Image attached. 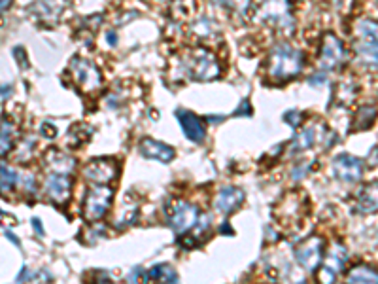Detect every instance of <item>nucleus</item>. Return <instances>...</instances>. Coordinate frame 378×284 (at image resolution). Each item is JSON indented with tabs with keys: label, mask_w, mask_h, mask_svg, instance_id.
<instances>
[{
	"label": "nucleus",
	"mask_w": 378,
	"mask_h": 284,
	"mask_svg": "<svg viewBox=\"0 0 378 284\" xmlns=\"http://www.w3.org/2000/svg\"><path fill=\"white\" fill-rule=\"evenodd\" d=\"M267 76L274 82H288L291 78L301 74L304 67V55L293 46L276 44L267 57Z\"/></svg>",
	"instance_id": "nucleus-1"
},
{
	"label": "nucleus",
	"mask_w": 378,
	"mask_h": 284,
	"mask_svg": "<svg viewBox=\"0 0 378 284\" xmlns=\"http://www.w3.org/2000/svg\"><path fill=\"white\" fill-rule=\"evenodd\" d=\"M182 70L189 80L210 82L220 76V63L214 53L208 50H195L182 61Z\"/></svg>",
	"instance_id": "nucleus-2"
},
{
	"label": "nucleus",
	"mask_w": 378,
	"mask_h": 284,
	"mask_svg": "<svg viewBox=\"0 0 378 284\" xmlns=\"http://www.w3.org/2000/svg\"><path fill=\"white\" fill-rule=\"evenodd\" d=\"M113 201V188L108 184H94L93 188L85 191L82 201V215L88 222L102 220L106 212L110 210Z\"/></svg>",
	"instance_id": "nucleus-3"
},
{
	"label": "nucleus",
	"mask_w": 378,
	"mask_h": 284,
	"mask_svg": "<svg viewBox=\"0 0 378 284\" xmlns=\"http://www.w3.org/2000/svg\"><path fill=\"white\" fill-rule=\"evenodd\" d=\"M356 51L371 69L377 67V23L372 19L359 21L356 29Z\"/></svg>",
	"instance_id": "nucleus-4"
},
{
	"label": "nucleus",
	"mask_w": 378,
	"mask_h": 284,
	"mask_svg": "<svg viewBox=\"0 0 378 284\" xmlns=\"http://www.w3.org/2000/svg\"><path fill=\"white\" fill-rule=\"evenodd\" d=\"M70 74L74 78V82L80 86V88L85 91V93H91V91H97V89L102 86V74L99 67L83 57H74L70 61Z\"/></svg>",
	"instance_id": "nucleus-5"
},
{
	"label": "nucleus",
	"mask_w": 378,
	"mask_h": 284,
	"mask_svg": "<svg viewBox=\"0 0 378 284\" xmlns=\"http://www.w3.org/2000/svg\"><path fill=\"white\" fill-rule=\"evenodd\" d=\"M323 254H326V241L318 235H312L310 239H307L295 248V259L307 271H316L320 267Z\"/></svg>",
	"instance_id": "nucleus-6"
},
{
	"label": "nucleus",
	"mask_w": 378,
	"mask_h": 284,
	"mask_svg": "<svg viewBox=\"0 0 378 284\" xmlns=\"http://www.w3.org/2000/svg\"><path fill=\"white\" fill-rule=\"evenodd\" d=\"M199 222V208L191 203L180 201L170 208L169 212V226L176 235H186L189 229H193Z\"/></svg>",
	"instance_id": "nucleus-7"
},
{
	"label": "nucleus",
	"mask_w": 378,
	"mask_h": 284,
	"mask_svg": "<svg viewBox=\"0 0 378 284\" xmlns=\"http://www.w3.org/2000/svg\"><path fill=\"white\" fill-rule=\"evenodd\" d=\"M120 173V163L112 158L91 159L83 167V178L94 184H110Z\"/></svg>",
	"instance_id": "nucleus-8"
},
{
	"label": "nucleus",
	"mask_w": 378,
	"mask_h": 284,
	"mask_svg": "<svg viewBox=\"0 0 378 284\" xmlns=\"http://www.w3.org/2000/svg\"><path fill=\"white\" fill-rule=\"evenodd\" d=\"M346 61V50L335 34H326L320 51V67L323 70L339 69Z\"/></svg>",
	"instance_id": "nucleus-9"
},
{
	"label": "nucleus",
	"mask_w": 378,
	"mask_h": 284,
	"mask_svg": "<svg viewBox=\"0 0 378 284\" xmlns=\"http://www.w3.org/2000/svg\"><path fill=\"white\" fill-rule=\"evenodd\" d=\"M44 194L51 203L66 205L70 201V196H72V180H70V177H64V175L48 173V177L44 180Z\"/></svg>",
	"instance_id": "nucleus-10"
},
{
	"label": "nucleus",
	"mask_w": 378,
	"mask_h": 284,
	"mask_svg": "<svg viewBox=\"0 0 378 284\" xmlns=\"http://www.w3.org/2000/svg\"><path fill=\"white\" fill-rule=\"evenodd\" d=\"M259 18L263 19L265 23H269V25L290 27V2L288 0H267L263 6H261V10H259Z\"/></svg>",
	"instance_id": "nucleus-11"
},
{
	"label": "nucleus",
	"mask_w": 378,
	"mask_h": 284,
	"mask_svg": "<svg viewBox=\"0 0 378 284\" xmlns=\"http://www.w3.org/2000/svg\"><path fill=\"white\" fill-rule=\"evenodd\" d=\"M333 170L337 178L344 180V182H358L361 175H363V163L354 156L340 154V156L335 158Z\"/></svg>",
	"instance_id": "nucleus-12"
},
{
	"label": "nucleus",
	"mask_w": 378,
	"mask_h": 284,
	"mask_svg": "<svg viewBox=\"0 0 378 284\" xmlns=\"http://www.w3.org/2000/svg\"><path fill=\"white\" fill-rule=\"evenodd\" d=\"M176 120L180 121L183 135H186L191 142L201 144L204 137H206V127H204L201 118L195 116L193 112H189V110H176Z\"/></svg>",
	"instance_id": "nucleus-13"
},
{
	"label": "nucleus",
	"mask_w": 378,
	"mask_h": 284,
	"mask_svg": "<svg viewBox=\"0 0 378 284\" xmlns=\"http://www.w3.org/2000/svg\"><path fill=\"white\" fill-rule=\"evenodd\" d=\"M44 163L48 173L51 175H64L70 177L76 170V159L70 154H64L63 150H50L44 156Z\"/></svg>",
	"instance_id": "nucleus-14"
},
{
	"label": "nucleus",
	"mask_w": 378,
	"mask_h": 284,
	"mask_svg": "<svg viewBox=\"0 0 378 284\" xmlns=\"http://www.w3.org/2000/svg\"><path fill=\"white\" fill-rule=\"evenodd\" d=\"M242 203H244V191L240 188H234V186H229L216 196L214 208L220 215H231L242 207Z\"/></svg>",
	"instance_id": "nucleus-15"
},
{
	"label": "nucleus",
	"mask_w": 378,
	"mask_h": 284,
	"mask_svg": "<svg viewBox=\"0 0 378 284\" xmlns=\"http://www.w3.org/2000/svg\"><path fill=\"white\" fill-rule=\"evenodd\" d=\"M140 154L146 159H155V161H161V163H169V161L176 158V151H174L172 146L153 139L140 140Z\"/></svg>",
	"instance_id": "nucleus-16"
},
{
	"label": "nucleus",
	"mask_w": 378,
	"mask_h": 284,
	"mask_svg": "<svg viewBox=\"0 0 378 284\" xmlns=\"http://www.w3.org/2000/svg\"><path fill=\"white\" fill-rule=\"evenodd\" d=\"M142 280L146 284H178V273L172 265L159 264L150 271L142 273Z\"/></svg>",
	"instance_id": "nucleus-17"
},
{
	"label": "nucleus",
	"mask_w": 378,
	"mask_h": 284,
	"mask_svg": "<svg viewBox=\"0 0 378 284\" xmlns=\"http://www.w3.org/2000/svg\"><path fill=\"white\" fill-rule=\"evenodd\" d=\"M346 284H378L377 269L369 264L356 265L348 271Z\"/></svg>",
	"instance_id": "nucleus-18"
},
{
	"label": "nucleus",
	"mask_w": 378,
	"mask_h": 284,
	"mask_svg": "<svg viewBox=\"0 0 378 284\" xmlns=\"http://www.w3.org/2000/svg\"><path fill=\"white\" fill-rule=\"evenodd\" d=\"M15 146V127L12 121H0V159L6 158Z\"/></svg>",
	"instance_id": "nucleus-19"
},
{
	"label": "nucleus",
	"mask_w": 378,
	"mask_h": 284,
	"mask_svg": "<svg viewBox=\"0 0 378 284\" xmlns=\"http://www.w3.org/2000/svg\"><path fill=\"white\" fill-rule=\"evenodd\" d=\"M18 186V173L0 163V196H8Z\"/></svg>",
	"instance_id": "nucleus-20"
},
{
	"label": "nucleus",
	"mask_w": 378,
	"mask_h": 284,
	"mask_svg": "<svg viewBox=\"0 0 378 284\" xmlns=\"http://www.w3.org/2000/svg\"><path fill=\"white\" fill-rule=\"evenodd\" d=\"M358 208L361 212H374L377 210V189H374V186L361 191L358 199Z\"/></svg>",
	"instance_id": "nucleus-21"
},
{
	"label": "nucleus",
	"mask_w": 378,
	"mask_h": 284,
	"mask_svg": "<svg viewBox=\"0 0 378 284\" xmlns=\"http://www.w3.org/2000/svg\"><path fill=\"white\" fill-rule=\"evenodd\" d=\"M312 142H314V131L312 129H304V131L297 137L295 140H293V144H291V151H301V150H307V148H310L312 146Z\"/></svg>",
	"instance_id": "nucleus-22"
},
{
	"label": "nucleus",
	"mask_w": 378,
	"mask_h": 284,
	"mask_svg": "<svg viewBox=\"0 0 378 284\" xmlns=\"http://www.w3.org/2000/svg\"><path fill=\"white\" fill-rule=\"evenodd\" d=\"M372 121H374V107H363L358 112L356 127L358 129H367V127H371Z\"/></svg>",
	"instance_id": "nucleus-23"
},
{
	"label": "nucleus",
	"mask_w": 378,
	"mask_h": 284,
	"mask_svg": "<svg viewBox=\"0 0 378 284\" xmlns=\"http://www.w3.org/2000/svg\"><path fill=\"white\" fill-rule=\"evenodd\" d=\"M318 280H320V284H335L337 271H333L328 265H323V267H320V271H318Z\"/></svg>",
	"instance_id": "nucleus-24"
},
{
	"label": "nucleus",
	"mask_w": 378,
	"mask_h": 284,
	"mask_svg": "<svg viewBox=\"0 0 378 284\" xmlns=\"http://www.w3.org/2000/svg\"><path fill=\"white\" fill-rule=\"evenodd\" d=\"M40 133L44 135L46 139H55V137H57L55 123L51 126L50 121H44V123H42V127H40Z\"/></svg>",
	"instance_id": "nucleus-25"
},
{
	"label": "nucleus",
	"mask_w": 378,
	"mask_h": 284,
	"mask_svg": "<svg viewBox=\"0 0 378 284\" xmlns=\"http://www.w3.org/2000/svg\"><path fill=\"white\" fill-rule=\"evenodd\" d=\"M32 226L38 231V235H44V226H42V222L38 220V218H32Z\"/></svg>",
	"instance_id": "nucleus-26"
},
{
	"label": "nucleus",
	"mask_w": 378,
	"mask_h": 284,
	"mask_svg": "<svg viewBox=\"0 0 378 284\" xmlns=\"http://www.w3.org/2000/svg\"><path fill=\"white\" fill-rule=\"evenodd\" d=\"M29 269H27V267H23V271L19 273V277H18V280H15V284H21V283H25V280H29Z\"/></svg>",
	"instance_id": "nucleus-27"
},
{
	"label": "nucleus",
	"mask_w": 378,
	"mask_h": 284,
	"mask_svg": "<svg viewBox=\"0 0 378 284\" xmlns=\"http://www.w3.org/2000/svg\"><path fill=\"white\" fill-rule=\"evenodd\" d=\"M12 4V0H0V13H4Z\"/></svg>",
	"instance_id": "nucleus-28"
},
{
	"label": "nucleus",
	"mask_w": 378,
	"mask_h": 284,
	"mask_svg": "<svg viewBox=\"0 0 378 284\" xmlns=\"http://www.w3.org/2000/svg\"><path fill=\"white\" fill-rule=\"evenodd\" d=\"M221 231H225V235H233V234H234L233 229H231V227L227 226V224H225V226H223V227H221Z\"/></svg>",
	"instance_id": "nucleus-29"
}]
</instances>
